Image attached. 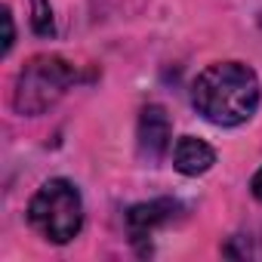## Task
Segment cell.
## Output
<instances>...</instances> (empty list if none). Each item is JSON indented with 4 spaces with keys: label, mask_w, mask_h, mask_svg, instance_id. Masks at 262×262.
<instances>
[{
    "label": "cell",
    "mask_w": 262,
    "mask_h": 262,
    "mask_svg": "<svg viewBox=\"0 0 262 262\" xmlns=\"http://www.w3.org/2000/svg\"><path fill=\"white\" fill-rule=\"evenodd\" d=\"M31 25L40 37H53L56 34V19H53V7L50 0H31Z\"/></svg>",
    "instance_id": "cell-7"
},
{
    "label": "cell",
    "mask_w": 262,
    "mask_h": 262,
    "mask_svg": "<svg viewBox=\"0 0 262 262\" xmlns=\"http://www.w3.org/2000/svg\"><path fill=\"white\" fill-rule=\"evenodd\" d=\"M4 25H7V40H4V56L13 50V43H16V28H13V16H10V10H4Z\"/></svg>",
    "instance_id": "cell-8"
},
{
    "label": "cell",
    "mask_w": 262,
    "mask_h": 262,
    "mask_svg": "<svg viewBox=\"0 0 262 262\" xmlns=\"http://www.w3.org/2000/svg\"><path fill=\"white\" fill-rule=\"evenodd\" d=\"M250 191H253V198L262 204V167L256 170V176H253V182H250Z\"/></svg>",
    "instance_id": "cell-9"
},
{
    "label": "cell",
    "mask_w": 262,
    "mask_h": 262,
    "mask_svg": "<svg viewBox=\"0 0 262 262\" xmlns=\"http://www.w3.org/2000/svg\"><path fill=\"white\" fill-rule=\"evenodd\" d=\"M136 145L145 161H161L170 145H173V126L170 117L161 105H145L139 111V126H136Z\"/></svg>",
    "instance_id": "cell-4"
},
{
    "label": "cell",
    "mask_w": 262,
    "mask_h": 262,
    "mask_svg": "<svg viewBox=\"0 0 262 262\" xmlns=\"http://www.w3.org/2000/svg\"><path fill=\"white\" fill-rule=\"evenodd\" d=\"M77 80V71L68 59L62 56H34L25 62V68L19 71L16 77V86H13V108L19 114H28V117H37L43 111H50L68 90L71 83Z\"/></svg>",
    "instance_id": "cell-3"
},
{
    "label": "cell",
    "mask_w": 262,
    "mask_h": 262,
    "mask_svg": "<svg viewBox=\"0 0 262 262\" xmlns=\"http://www.w3.org/2000/svg\"><path fill=\"white\" fill-rule=\"evenodd\" d=\"M216 164V151L194 136H179L173 145V167L182 176H204Z\"/></svg>",
    "instance_id": "cell-6"
},
{
    "label": "cell",
    "mask_w": 262,
    "mask_h": 262,
    "mask_svg": "<svg viewBox=\"0 0 262 262\" xmlns=\"http://www.w3.org/2000/svg\"><path fill=\"white\" fill-rule=\"evenodd\" d=\"M31 228L50 244H71L83 228V198L68 179L43 182L28 204Z\"/></svg>",
    "instance_id": "cell-2"
},
{
    "label": "cell",
    "mask_w": 262,
    "mask_h": 262,
    "mask_svg": "<svg viewBox=\"0 0 262 262\" xmlns=\"http://www.w3.org/2000/svg\"><path fill=\"white\" fill-rule=\"evenodd\" d=\"M262 99V83L256 71L244 62L207 65L191 83V105L198 114L216 126L247 123Z\"/></svg>",
    "instance_id": "cell-1"
},
{
    "label": "cell",
    "mask_w": 262,
    "mask_h": 262,
    "mask_svg": "<svg viewBox=\"0 0 262 262\" xmlns=\"http://www.w3.org/2000/svg\"><path fill=\"white\" fill-rule=\"evenodd\" d=\"M182 213V204L173 198H158V201H145L126 210V228L133 234V241H145L151 237L158 228L170 225L176 216Z\"/></svg>",
    "instance_id": "cell-5"
}]
</instances>
